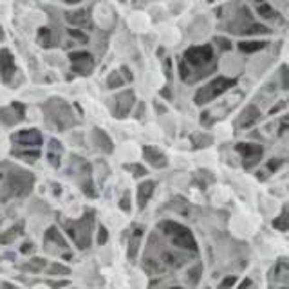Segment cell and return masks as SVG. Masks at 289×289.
Segmentation results:
<instances>
[{
	"label": "cell",
	"mask_w": 289,
	"mask_h": 289,
	"mask_svg": "<svg viewBox=\"0 0 289 289\" xmlns=\"http://www.w3.org/2000/svg\"><path fill=\"white\" fill-rule=\"evenodd\" d=\"M159 231L174 246L181 247V250H186V252L199 253V247H197L195 237L192 235V231L186 226H183V224H179V222L174 221L159 222Z\"/></svg>",
	"instance_id": "1"
},
{
	"label": "cell",
	"mask_w": 289,
	"mask_h": 289,
	"mask_svg": "<svg viewBox=\"0 0 289 289\" xmlns=\"http://www.w3.org/2000/svg\"><path fill=\"white\" fill-rule=\"evenodd\" d=\"M44 109H46V117L58 130H65L74 125V116H72L71 107L63 100L51 98V100L44 105Z\"/></svg>",
	"instance_id": "2"
},
{
	"label": "cell",
	"mask_w": 289,
	"mask_h": 289,
	"mask_svg": "<svg viewBox=\"0 0 289 289\" xmlns=\"http://www.w3.org/2000/svg\"><path fill=\"white\" fill-rule=\"evenodd\" d=\"M93 221H94V214L93 212H87L80 221L76 222H67V233L71 235V239L76 242V246L80 250L91 246V231H93Z\"/></svg>",
	"instance_id": "3"
},
{
	"label": "cell",
	"mask_w": 289,
	"mask_h": 289,
	"mask_svg": "<svg viewBox=\"0 0 289 289\" xmlns=\"http://www.w3.org/2000/svg\"><path fill=\"white\" fill-rule=\"evenodd\" d=\"M233 85H235V80H230V78H215L214 81H210L208 85L199 89V93L195 94V103L204 105L206 101L217 98L219 94L228 91V89L233 87Z\"/></svg>",
	"instance_id": "4"
},
{
	"label": "cell",
	"mask_w": 289,
	"mask_h": 289,
	"mask_svg": "<svg viewBox=\"0 0 289 289\" xmlns=\"http://www.w3.org/2000/svg\"><path fill=\"white\" fill-rule=\"evenodd\" d=\"M271 289H289V259H278L268 275Z\"/></svg>",
	"instance_id": "5"
},
{
	"label": "cell",
	"mask_w": 289,
	"mask_h": 289,
	"mask_svg": "<svg viewBox=\"0 0 289 289\" xmlns=\"http://www.w3.org/2000/svg\"><path fill=\"white\" fill-rule=\"evenodd\" d=\"M212 58H214V49H212V46L190 47L185 53V63L197 69L208 65V63L212 62Z\"/></svg>",
	"instance_id": "6"
},
{
	"label": "cell",
	"mask_w": 289,
	"mask_h": 289,
	"mask_svg": "<svg viewBox=\"0 0 289 289\" xmlns=\"http://www.w3.org/2000/svg\"><path fill=\"white\" fill-rule=\"evenodd\" d=\"M235 150L239 152L242 155V163L246 168H252L253 164H257L262 157V152L264 148L260 147V145H255V143H239Z\"/></svg>",
	"instance_id": "7"
},
{
	"label": "cell",
	"mask_w": 289,
	"mask_h": 289,
	"mask_svg": "<svg viewBox=\"0 0 289 289\" xmlns=\"http://www.w3.org/2000/svg\"><path fill=\"white\" fill-rule=\"evenodd\" d=\"M69 58L72 62L74 72H78L81 76H87L93 72L94 60L91 56V53H87V51H72V53H69Z\"/></svg>",
	"instance_id": "8"
},
{
	"label": "cell",
	"mask_w": 289,
	"mask_h": 289,
	"mask_svg": "<svg viewBox=\"0 0 289 289\" xmlns=\"http://www.w3.org/2000/svg\"><path fill=\"white\" fill-rule=\"evenodd\" d=\"M0 74H2V81L9 84L13 80V76L17 74V67H15V60L9 49H0Z\"/></svg>",
	"instance_id": "9"
},
{
	"label": "cell",
	"mask_w": 289,
	"mask_h": 289,
	"mask_svg": "<svg viewBox=\"0 0 289 289\" xmlns=\"http://www.w3.org/2000/svg\"><path fill=\"white\" fill-rule=\"evenodd\" d=\"M13 141L22 147H38V145H42V134L36 129L20 130L17 134H13Z\"/></svg>",
	"instance_id": "10"
},
{
	"label": "cell",
	"mask_w": 289,
	"mask_h": 289,
	"mask_svg": "<svg viewBox=\"0 0 289 289\" xmlns=\"http://www.w3.org/2000/svg\"><path fill=\"white\" fill-rule=\"evenodd\" d=\"M25 116V107L22 103H13L8 109H0V121L6 125H15L17 121H22Z\"/></svg>",
	"instance_id": "11"
},
{
	"label": "cell",
	"mask_w": 289,
	"mask_h": 289,
	"mask_svg": "<svg viewBox=\"0 0 289 289\" xmlns=\"http://www.w3.org/2000/svg\"><path fill=\"white\" fill-rule=\"evenodd\" d=\"M132 103H134V93L132 91H127V93L119 94L116 98V117H125L129 114V110L132 109Z\"/></svg>",
	"instance_id": "12"
},
{
	"label": "cell",
	"mask_w": 289,
	"mask_h": 289,
	"mask_svg": "<svg viewBox=\"0 0 289 289\" xmlns=\"http://www.w3.org/2000/svg\"><path fill=\"white\" fill-rule=\"evenodd\" d=\"M143 155H145V159L155 168H163V167H167V163H168L163 152L157 150L155 147H145L143 148Z\"/></svg>",
	"instance_id": "13"
},
{
	"label": "cell",
	"mask_w": 289,
	"mask_h": 289,
	"mask_svg": "<svg viewBox=\"0 0 289 289\" xmlns=\"http://www.w3.org/2000/svg\"><path fill=\"white\" fill-rule=\"evenodd\" d=\"M154 188H155L154 181H145V183H141V185L138 186V206H139V210L145 208L147 202L150 201L152 193H154Z\"/></svg>",
	"instance_id": "14"
},
{
	"label": "cell",
	"mask_w": 289,
	"mask_h": 289,
	"mask_svg": "<svg viewBox=\"0 0 289 289\" xmlns=\"http://www.w3.org/2000/svg\"><path fill=\"white\" fill-rule=\"evenodd\" d=\"M93 141L100 150L107 152V154H110L114 150V145L110 141V138L101 129H93Z\"/></svg>",
	"instance_id": "15"
},
{
	"label": "cell",
	"mask_w": 289,
	"mask_h": 289,
	"mask_svg": "<svg viewBox=\"0 0 289 289\" xmlns=\"http://www.w3.org/2000/svg\"><path fill=\"white\" fill-rule=\"evenodd\" d=\"M62 145H60V141H56V139H51L49 143H47V159H49V163L53 164V167H60V159H62Z\"/></svg>",
	"instance_id": "16"
},
{
	"label": "cell",
	"mask_w": 289,
	"mask_h": 289,
	"mask_svg": "<svg viewBox=\"0 0 289 289\" xmlns=\"http://www.w3.org/2000/svg\"><path fill=\"white\" fill-rule=\"evenodd\" d=\"M259 117H260L259 109H257L255 105H250V107H246V109H244V112L240 114L239 125L242 127V129H247V127H252L253 123L259 119Z\"/></svg>",
	"instance_id": "17"
},
{
	"label": "cell",
	"mask_w": 289,
	"mask_h": 289,
	"mask_svg": "<svg viewBox=\"0 0 289 289\" xmlns=\"http://www.w3.org/2000/svg\"><path fill=\"white\" fill-rule=\"evenodd\" d=\"M67 20L71 22L76 27H89L91 25V18H89V11L87 9H78L76 13H67L65 15Z\"/></svg>",
	"instance_id": "18"
},
{
	"label": "cell",
	"mask_w": 289,
	"mask_h": 289,
	"mask_svg": "<svg viewBox=\"0 0 289 289\" xmlns=\"http://www.w3.org/2000/svg\"><path fill=\"white\" fill-rule=\"evenodd\" d=\"M46 242H56L62 250H67V242L63 240V237L60 235V231L56 230L55 226H51L49 230L46 231Z\"/></svg>",
	"instance_id": "19"
},
{
	"label": "cell",
	"mask_w": 289,
	"mask_h": 289,
	"mask_svg": "<svg viewBox=\"0 0 289 289\" xmlns=\"http://www.w3.org/2000/svg\"><path fill=\"white\" fill-rule=\"evenodd\" d=\"M38 44L42 47H53L55 46V40H53V31L49 27H42L38 31Z\"/></svg>",
	"instance_id": "20"
},
{
	"label": "cell",
	"mask_w": 289,
	"mask_h": 289,
	"mask_svg": "<svg viewBox=\"0 0 289 289\" xmlns=\"http://www.w3.org/2000/svg\"><path fill=\"white\" fill-rule=\"evenodd\" d=\"M273 228L278 231H289V212H282V214L273 221Z\"/></svg>",
	"instance_id": "21"
},
{
	"label": "cell",
	"mask_w": 289,
	"mask_h": 289,
	"mask_svg": "<svg viewBox=\"0 0 289 289\" xmlns=\"http://www.w3.org/2000/svg\"><path fill=\"white\" fill-rule=\"evenodd\" d=\"M22 226H24V224H17V226H13L11 230L8 231V233L6 235H2V237H0V244H9V242H13V240L17 239L18 235L22 233Z\"/></svg>",
	"instance_id": "22"
},
{
	"label": "cell",
	"mask_w": 289,
	"mask_h": 289,
	"mask_svg": "<svg viewBox=\"0 0 289 289\" xmlns=\"http://www.w3.org/2000/svg\"><path fill=\"white\" fill-rule=\"evenodd\" d=\"M266 47V42H240L239 44V49L242 51V53H257V51L264 49Z\"/></svg>",
	"instance_id": "23"
},
{
	"label": "cell",
	"mask_w": 289,
	"mask_h": 289,
	"mask_svg": "<svg viewBox=\"0 0 289 289\" xmlns=\"http://www.w3.org/2000/svg\"><path fill=\"white\" fill-rule=\"evenodd\" d=\"M141 235H143V228H136L134 237H132V240H130L129 259H134V257H136V252H138V242H139V239H141Z\"/></svg>",
	"instance_id": "24"
},
{
	"label": "cell",
	"mask_w": 289,
	"mask_h": 289,
	"mask_svg": "<svg viewBox=\"0 0 289 289\" xmlns=\"http://www.w3.org/2000/svg\"><path fill=\"white\" fill-rule=\"evenodd\" d=\"M13 154L17 155V157L29 161V163H33V161H36L40 157V152L38 150H13Z\"/></svg>",
	"instance_id": "25"
},
{
	"label": "cell",
	"mask_w": 289,
	"mask_h": 289,
	"mask_svg": "<svg viewBox=\"0 0 289 289\" xmlns=\"http://www.w3.org/2000/svg\"><path fill=\"white\" fill-rule=\"evenodd\" d=\"M125 84L123 81V78L119 76V72H110L109 74V78H107V85H109L110 89H117V87H121V85Z\"/></svg>",
	"instance_id": "26"
},
{
	"label": "cell",
	"mask_w": 289,
	"mask_h": 289,
	"mask_svg": "<svg viewBox=\"0 0 289 289\" xmlns=\"http://www.w3.org/2000/svg\"><path fill=\"white\" fill-rule=\"evenodd\" d=\"M44 266H46V260H44V259H34V260H31L29 264H25L24 268L25 269H33V271H40Z\"/></svg>",
	"instance_id": "27"
},
{
	"label": "cell",
	"mask_w": 289,
	"mask_h": 289,
	"mask_svg": "<svg viewBox=\"0 0 289 289\" xmlns=\"http://www.w3.org/2000/svg\"><path fill=\"white\" fill-rule=\"evenodd\" d=\"M259 15H260V17H264V18H273V17H275V15H277V13L273 11L271 6L262 4V6H260V8H259Z\"/></svg>",
	"instance_id": "28"
},
{
	"label": "cell",
	"mask_w": 289,
	"mask_h": 289,
	"mask_svg": "<svg viewBox=\"0 0 289 289\" xmlns=\"http://www.w3.org/2000/svg\"><path fill=\"white\" fill-rule=\"evenodd\" d=\"M47 273H49V275H56V273H58V275H69V268H65V266H60V264H53L51 266L49 269H47Z\"/></svg>",
	"instance_id": "29"
},
{
	"label": "cell",
	"mask_w": 289,
	"mask_h": 289,
	"mask_svg": "<svg viewBox=\"0 0 289 289\" xmlns=\"http://www.w3.org/2000/svg\"><path fill=\"white\" fill-rule=\"evenodd\" d=\"M69 34H71L72 38H74V40H78V42L80 44H87L89 42V38L85 36L84 33H81V31H76V29H69Z\"/></svg>",
	"instance_id": "30"
},
{
	"label": "cell",
	"mask_w": 289,
	"mask_h": 289,
	"mask_svg": "<svg viewBox=\"0 0 289 289\" xmlns=\"http://www.w3.org/2000/svg\"><path fill=\"white\" fill-rule=\"evenodd\" d=\"M235 282H237V277H226L221 284H219L217 289H231L235 285Z\"/></svg>",
	"instance_id": "31"
},
{
	"label": "cell",
	"mask_w": 289,
	"mask_h": 289,
	"mask_svg": "<svg viewBox=\"0 0 289 289\" xmlns=\"http://www.w3.org/2000/svg\"><path fill=\"white\" fill-rule=\"evenodd\" d=\"M127 168H129V170H132V172H134V176H145V174H147V170H145L141 164H129Z\"/></svg>",
	"instance_id": "32"
},
{
	"label": "cell",
	"mask_w": 289,
	"mask_h": 289,
	"mask_svg": "<svg viewBox=\"0 0 289 289\" xmlns=\"http://www.w3.org/2000/svg\"><path fill=\"white\" fill-rule=\"evenodd\" d=\"M107 239H109V233H107V230L101 226L100 228V237H98V244H100V246H103V244L107 242Z\"/></svg>",
	"instance_id": "33"
},
{
	"label": "cell",
	"mask_w": 289,
	"mask_h": 289,
	"mask_svg": "<svg viewBox=\"0 0 289 289\" xmlns=\"http://www.w3.org/2000/svg\"><path fill=\"white\" fill-rule=\"evenodd\" d=\"M282 163H284L282 159H273V161H269V163H268V170H269V172H275V170H277V168L280 167Z\"/></svg>",
	"instance_id": "34"
},
{
	"label": "cell",
	"mask_w": 289,
	"mask_h": 289,
	"mask_svg": "<svg viewBox=\"0 0 289 289\" xmlns=\"http://www.w3.org/2000/svg\"><path fill=\"white\" fill-rule=\"evenodd\" d=\"M119 206H121V210H125V212H129L130 210V204H129V193H125L121 199V202H119Z\"/></svg>",
	"instance_id": "35"
},
{
	"label": "cell",
	"mask_w": 289,
	"mask_h": 289,
	"mask_svg": "<svg viewBox=\"0 0 289 289\" xmlns=\"http://www.w3.org/2000/svg\"><path fill=\"white\" fill-rule=\"evenodd\" d=\"M49 285H51V287L58 289V287H65V285H69V282H67V280H62V282H49Z\"/></svg>",
	"instance_id": "36"
},
{
	"label": "cell",
	"mask_w": 289,
	"mask_h": 289,
	"mask_svg": "<svg viewBox=\"0 0 289 289\" xmlns=\"http://www.w3.org/2000/svg\"><path fill=\"white\" fill-rule=\"evenodd\" d=\"M121 72L127 76V80H129V81L132 80V74H130V71H129V69H127V67H121Z\"/></svg>",
	"instance_id": "37"
},
{
	"label": "cell",
	"mask_w": 289,
	"mask_h": 289,
	"mask_svg": "<svg viewBox=\"0 0 289 289\" xmlns=\"http://www.w3.org/2000/svg\"><path fill=\"white\" fill-rule=\"evenodd\" d=\"M31 250H33V246H31V244H24V247H22V253H29Z\"/></svg>",
	"instance_id": "38"
},
{
	"label": "cell",
	"mask_w": 289,
	"mask_h": 289,
	"mask_svg": "<svg viewBox=\"0 0 289 289\" xmlns=\"http://www.w3.org/2000/svg\"><path fill=\"white\" fill-rule=\"evenodd\" d=\"M63 2H67V4H78L80 0H63Z\"/></svg>",
	"instance_id": "39"
},
{
	"label": "cell",
	"mask_w": 289,
	"mask_h": 289,
	"mask_svg": "<svg viewBox=\"0 0 289 289\" xmlns=\"http://www.w3.org/2000/svg\"><path fill=\"white\" fill-rule=\"evenodd\" d=\"M0 40H4V31H2V27H0Z\"/></svg>",
	"instance_id": "40"
},
{
	"label": "cell",
	"mask_w": 289,
	"mask_h": 289,
	"mask_svg": "<svg viewBox=\"0 0 289 289\" xmlns=\"http://www.w3.org/2000/svg\"><path fill=\"white\" fill-rule=\"evenodd\" d=\"M4 287H6V289H15V287H13V285H8V284H6Z\"/></svg>",
	"instance_id": "41"
},
{
	"label": "cell",
	"mask_w": 289,
	"mask_h": 289,
	"mask_svg": "<svg viewBox=\"0 0 289 289\" xmlns=\"http://www.w3.org/2000/svg\"><path fill=\"white\" fill-rule=\"evenodd\" d=\"M170 289H183V287H170Z\"/></svg>",
	"instance_id": "42"
}]
</instances>
